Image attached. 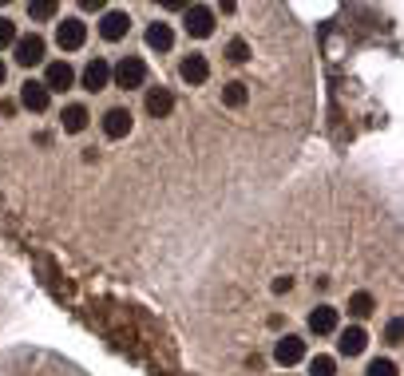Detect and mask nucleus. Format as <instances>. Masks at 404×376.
Wrapping results in <instances>:
<instances>
[{
	"instance_id": "obj_1",
	"label": "nucleus",
	"mask_w": 404,
	"mask_h": 376,
	"mask_svg": "<svg viewBox=\"0 0 404 376\" xmlns=\"http://www.w3.org/2000/svg\"><path fill=\"white\" fill-rule=\"evenodd\" d=\"M111 80H115V87H123V91L143 87L147 84V63L139 60V56H123V60L111 68Z\"/></svg>"
},
{
	"instance_id": "obj_2",
	"label": "nucleus",
	"mask_w": 404,
	"mask_h": 376,
	"mask_svg": "<svg viewBox=\"0 0 404 376\" xmlns=\"http://www.w3.org/2000/svg\"><path fill=\"white\" fill-rule=\"evenodd\" d=\"M186 32L195 40H207L210 32H214V13H210L207 4H190V8H186Z\"/></svg>"
},
{
	"instance_id": "obj_3",
	"label": "nucleus",
	"mask_w": 404,
	"mask_h": 376,
	"mask_svg": "<svg viewBox=\"0 0 404 376\" xmlns=\"http://www.w3.org/2000/svg\"><path fill=\"white\" fill-rule=\"evenodd\" d=\"M84 40H87V24L84 20H63L60 28H56V44H60L63 52H75V48H84Z\"/></svg>"
},
{
	"instance_id": "obj_4",
	"label": "nucleus",
	"mask_w": 404,
	"mask_h": 376,
	"mask_svg": "<svg viewBox=\"0 0 404 376\" xmlns=\"http://www.w3.org/2000/svg\"><path fill=\"white\" fill-rule=\"evenodd\" d=\"M16 63H24V68H32V63L44 60V40L32 32V36H16Z\"/></svg>"
},
{
	"instance_id": "obj_5",
	"label": "nucleus",
	"mask_w": 404,
	"mask_h": 376,
	"mask_svg": "<svg viewBox=\"0 0 404 376\" xmlns=\"http://www.w3.org/2000/svg\"><path fill=\"white\" fill-rule=\"evenodd\" d=\"M72 84H75V72L68 68V63H63V60L48 63V72H44V87H48V96H52V91H68Z\"/></svg>"
},
{
	"instance_id": "obj_6",
	"label": "nucleus",
	"mask_w": 404,
	"mask_h": 376,
	"mask_svg": "<svg viewBox=\"0 0 404 376\" xmlns=\"http://www.w3.org/2000/svg\"><path fill=\"white\" fill-rule=\"evenodd\" d=\"M301 356H306V340H301V337H282L278 345H274V361L285 364V368H290V364H297Z\"/></svg>"
},
{
	"instance_id": "obj_7",
	"label": "nucleus",
	"mask_w": 404,
	"mask_h": 376,
	"mask_svg": "<svg viewBox=\"0 0 404 376\" xmlns=\"http://www.w3.org/2000/svg\"><path fill=\"white\" fill-rule=\"evenodd\" d=\"M127 131H131V111H127V107H111L107 115H103V135H107V139H123Z\"/></svg>"
},
{
	"instance_id": "obj_8",
	"label": "nucleus",
	"mask_w": 404,
	"mask_h": 376,
	"mask_svg": "<svg viewBox=\"0 0 404 376\" xmlns=\"http://www.w3.org/2000/svg\"><path fill=\"white\" fill-rule=\"evenodd\" d=\"M20 103H24L28 111H48L52 96H48V87L36 84V80H28L24 87H20Z\"/></svg>"
},
{
	"instance_id": "obj_9",
	"label": "nucleus",
	"mask_w": 404,
	"mask_h": 376,
	"mask_svg": "<svg viewBox=\"0 0 404 376\" xmlns=\"http://www.w3.org/2000/svg\"><path fill=\"white\" fill-rule=\"evenodd\" d=\"M365 345H368V333L361 325H353V329H345L341 333V340H337V352L341 356H361L365 352Z\"/></svg>"
},
{
	"instance_id": "obj_10",
	"label": "nucleus",
	"mask_w": 404,
	"mask_h": 376,
	"mask_svg": "<svg viewBox=\"0 0 404 376\" xmlns=\"http://www.w3.org/2000/svg\"><path fill=\"white\" fill-rule=\"evenodd\" d=\"M111 84V63L107 60H91L84 68V87L87 91H103Z\"/></svg>"
},
{
	"instance_id": "obj_11",
	"label": "nucleus",
	"mask_w": 404,
	"mask_h": 376,
	"mask_svg": "<svg viewBox=\"0 0 404 376\" xmlns=\"http://www.w3.org/2000/svg\"><path fill=\"white\" fill-rule=\"evenodd\" d=\"M179 72H183L186 84H207V80H210V63H207V56L190 52V56L183 60V68H179Z\"/></svg>"
},
{
	"instance_id": "obj_12",
	"label": "nucleus",
	"mask_w": 404,
	"mask_h": 376,
	"mask_svg": "<svg viewBox=\"0 0 404 376\" xmlns=\"http://www.w3.org/2000/svg\"><path fill=\"white\" fill-rule=\"evenodd\" d=\"M127 28H131V16L127 13H107L99 20V36L103 40H123L127 36Z\"/></svg>"
},
{
	"instance_id": "obj_13",
	"label": "nucleus",
	"mask_w": 404,
	"mask_h": 376,
	"mask_svg": "<svg viewBox=\"0 0 404 376\" xmlns=\"http://www.w3.org/2000/svg\"><path fill=\"white\" fill-rule=\"evenodd\" d=\"M309 329L321 333V337H325V333H337V309H333V305H317V309L309 313Z\"/></svg>"
},
{
	"instance_id": "obj_14",
	"label": "nucleus",
	"mask_w": 404,
	"mask_h": 376,
	"mask_svg": "<svg viewBox=\"0 0 404 376\" xmlns=\"http://www.w3.org/2000/svg\"><path fill=\"white\" fill-rule=\"evenodd\" d=\"M147 111L155 115V119L171 115V111H174V96L167 91V87H151V91H147Z\"/></svg>"
},
{
	"instance_id": "obj_15",
	"label": "nucleus",
	"mask_w": 404,
	"mask_h": 376,
	"mask_svg": "<svg viewBox=\"0 0 404 376\" xmlns=\"http://www.w3.org/2000/svg\"><path fill=\"white\" fill-rule=\"evenodd\" d=\"M87 119H91V115H87V107H84V103H72V107L63 111V131L80 135V131L87 127Z\"/></svg>"
},
{
	"instance_id": "obj_16",
	"label": "nucleus",
	"mask_w": 404,
	"mask_h": 376,
	"mask_svg": "<svg viewBox=\"0 0 404 376\" xmlns=\"http://www.w3.org/2000/svg\"><path fill=\"white\" fill-rule=\"evenodd\" d=\"M147 44L155 52H167L174 44V32H171V24H151L147 28Z\"/></svg>"
},
{
	"instance_id": "obj_17",
	"label": "nucleus",
	"mask_w": 404,
	"mask_h": 376,
	"mask_svg": "<svg viewBox=\"0 0 404 376\" xmlns=\"http://www.w3.org/2000/svg\"><path fill=\"white\" fill-rule=\"evenodd\" d=\"M349 313H353V317H368V313H373V293H353V297H349Z\"/></svg>"
},
{
	"instance_id": "obj_18",
	"label": "nucleus",
	"mask_w": 404,
	"mask_h": 376,
	"mask_svg": "<svg viewBox=\"0 0 404 376\" xmlns=\"http://www.w3.org/2000/svg\"><path fill=\"white\" fill-rule=\"evenodd\" d=\"M309 376H337V361L333 356H313L309 361Z\"/></svg>"
},
{
	"instance_id": "obj_19",
	"label": "nucleus",
	"mask_w": 404,
	"mask_h": 376,
	"mask_svg": "<svg viewBox=\"0 0 404 376\" xmlns=\"http://www.w3.org/2000/svg\"><path fill=\"white\" fill-rule=\"evenodd\" d=\"M246 96H250V91H246V84H226V91H222V99H226L230 107H242Z\"/></svg>"
},
{
	"instance_id": "obj_20",
	"label": "nucleus",
	"mask_w": 404,
	"mask_h": 376,
	"mask_svg": "<svg viewBox=\"0 0 404 376\" xmlns=\"http://www.w3.org/2000/svg\"><path fill=\"white\" fill-rule=\"evenodd\" d=\"M28 13L36 16V20H52L56 16V0H36V4H28Z\"/></svg>"
},
{
	"instance_id": "obj_21",
	"label": "nucleus",
	"mask_w": 404,
	"mask_h": 376,
	"mask_svg": "<svg viewBox=\"0 0 404 376\" xmlns=\"http://www.w3.org/2000/svg\"><path fill=\"white\" fill-rule=\"evenodd\" d=\"M13 44H16V24L0 16V48H13Z\"/></svg>"
},
{
	"instance_id": "obj_22",
	"label": "nucleus",
	"mask_w": 404,
	"mask_h": 376,
	"mask_svg": "<svg viewBox=\"0 0 404 376\" xmlns=\"http://www.w3.org/2000/svg\"><path fill=\"white\" fill-rule=\"evenodd\" d=\"M226 56H230L234 63H246V60H250V48H246V40H230V48H226Z\"/></svg>"
},
{
	"instance_id": "obj_23",
	"label": "nucleus",
	"mask_w": 404,
	"mask_h": 376,
	"mask_svg": "<svg viewBox=\"0 0 404 376\" xmlns=\"http://www.w3.org/2000/svg\"><path fill=\"white\" fill-rule=\"evenodd\" d=\"M365 376H396V364H392V361H373Z\"/></svg>"
},
{
	"instance_id": "obj_24",
	"label": "nucleus",
	"mask_w": 404,
	"mask_h": 376,
	"mask_svg": "<svg viewBox=\"0 0 404 376\" xmlns=\"http://www.w3.org/2000/svg\"><path fill=\"white\" fill-rule=\"evenodd\" d=\"M384 340H389V345H401V317H392V321H389V329H384Z\"/></svg>"
},
{
	"instance_id": "obj_25",
	"label": "nucleus",
	"mask_w": 404,
	"mask_h": 376,
	"mask_svg": "<svg viewBox=\"0 0 404 376\" xmlns=\"http://www.w3.org/2000/svg\"><path fill=\"white\" fill-rule=\"evenodd\" d=\"M290 285H294V278H278L274 281V293H290Z\"/></svg>"
},
{
	"instance_id": "obj_26",
	"label": "nucleus",
	"mask_w": 404,
	"mask_h": 376,
	"mask_svg": "<svg viewBox=\"0 0 404 376\" xmlns=\"http://www.w3.org/2000/svg\"><path fill=\"white\" fill-rule=\"evenodd\" d=\"M4 75H8V68H4V63H0V84H4Z\"/></svg>"
}]
</instances>
